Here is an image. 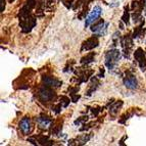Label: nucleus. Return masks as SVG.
<instances>
[{"label":"nucleus","instance_id":"1","mask_svg":"<svg viewBox=\"0 0 146 146\" xmlns=\"http://www.w3.org/2000/svg\"><path fill=\"white\" fill-rule=\"evenodd\" d=\"M121 58V52L118 49H111L106 52L105 54V65L109 70L114 69L116 63L120 60Z\"/></svg>","mask_w":146,"mask_h":146},{"label":"nucleus","instance_id":"2","mask_svg":"<svg viewBox=\"0 0 146 146\" xmlns=\"http://www.w3.org/2000/svg\"><path fill=\"white\" fill-rule=\"evenodd\" d=\"M38 96L42 102H50L56 98L55 93L48 87H42L38 92Z\"/></svg>","mask_w":146,"mask_h":146},{"label":"nucleus","instance_id":"3","mask_svg":"<svg viewBox=\"0 0 146 146\" xmlns=\"http://www.w3.org/2000/svg\"><path fill=\"white\" fill-rule=\"evenodd\" d=\"M101 12H102V9H101V7L100 6H95L93 8V10L91 11V13L88 15V17H87V19L85 21V27L87 28L88 26L91 25L92 22L96 21L99 18V16L101 15Z\"/></svg>","mask_w":146,"mask_h":146},{"label":"nucleus","instance_id":"4","mask_svg":"<svg viewBox=\"0 0 146 146\" xmlns=\"http://www.w3.org/2000/svg\"><path fill=\"white\" fill-rule=\"evenodd\" d=\"M134 57H135V59L137 60L141 71H143V72L146 71V56L143 53V50L141 48H138L136 51H135Z\"/></svg>","mask_w":146,"mask_h":146},{"label":"nucleus","instance_id":"5","mask_svg":"<svg viewBox=\"0 0 146 146\" xmlns=\"http://www.w3.org/2000/svg\"><path fill=\"white\" fill-rule=\"evenodd\" d=\"M19 128L25 135H29L33 130V126H32L30 118H28V117L22 118L21 121L19 122Z\"/></svg>","mask_w":146,"mask_h":146},{"label":"nucleus","instance_id":"6","mask_svg":"<svg viewBox=\"0 0 146 146\" xmlns=\"http://www.w3.org/2000/svg\"><path fill=\"white\" fill-rule=\"evenodd\" d=\"M98 44H99V42H98L97 37H94V36H93V37H91V38L87 39V40L83 43L82 48H81V51H84V50H91V49L97 47Z\"/></svg>","mask_w":146,"mask_h":146},{"label":"nucleus","instance_id":"7","mask_svg":"<svg viewBox=\"0 0 146 146\" xmlns=\"http://www.w3.org/2000/svg\"><path fill=\"white\" fill-rule=\"evenodd\" d=\"M124 84H125V86L128 89H131V90L137 89V87H138V81L133 75H128L124 78Z\"/></svg>","mask_w":146,"mask_h":146},{"label":"nucleus","instance_id":"8","mask_svg":"<svg viewBox=\"0 0 146 146\" xmlns=\"http://www.w3.org/2000/svg\"><path fill=\"white\" fill-rule=\"evenodd\" d=\"M122 46L124 48V53H125V56L126 57H129V53H130V50L133 46V41L132 39L130 38V36H125L122 41Z\"/></svg>","mask_w":146,"mask_h":146},{"label":"nucleus","instance_id":"9","mask_svg":"<svg viewBox=\"0 0 146 146\" xmlns=\"http://www.w3.org/2000/svg\"><path fill=\"white\" fill-rule=\"evenodd\" d=\"M43 81H44L45 84H46V86H48V87H54V88L59 87L62 84L59 80H57V79H55L53 77H44L43 78Z\"/></svg>","mask_w":146,"mask_h":146},{"label":"nucleus","instance_id":"10","mask_svg":"<svg viewBox=\"0 0 146 146\" xmlns=\"http://www.w3.org/2000/svg\"><path fill=\"white\" fill-rule=\"evenodd\" d=\"M37 122L39 124V126L41 128H46L49 124L52 122V120L49 118V117H46V116H42V117H39L37 119Z\"/></svg>","mask_w":146,"mask_h":146},{"label":"nucleus","instance_id":"11","mask_svg":"<svg viewBox=\"0 0 146 146\" xmlns=\"http://www.w3.org/2000/svg\"><path fill=\"white\" fill-rule=\"evenodd\" d=\"M123 105V101H121V100H119V101H117V102H115L114 104H112L111 106H110V108H109V111L111 112V114H117L118 112V110H119V108L121 107Z\"/></svg>","mask_w":146,"mask_h":146},{"label":"nucleus","instance_id":"12","mask_svg":"<svg viewBox=\"0 0 146 146\" xmlns=\"http://www.w3.org/2000/svg\"><path fill=\"white\" fill-rule=\"evenodd\" d=\"M94 56H95V54L94 53H90V54H88V55H86L85 57H83L82 59H81V63H83V64H88V63H90V62H92L93 60H94Z\"/></svg>","mask_w":146,"mask_h":146},{"label":"nucleus","instance_id":"13","mask_svg":"<svg viewBox=\"0 0 146 146\" xmlns=\"http://www.w3.org/2000/svg\"><path fill=\"white\" fill-rule=\"evenodd\" d=\"M128 7H125V12H124V15L122 17V19L124 20V22H125L126 25L129 24V12H128Z\"/></svg>","mask_w":146,"mask_h":146},{"label":"nucleus","instance_id":"14","mask_svg":"<svg viewBox=\"0 0 146 146\" xmlns=\"http://www.w3.org/2000/svg\"><path fill=\"white\" fill-rule=\"evenodd\" d=\"M88 120V117H81L79 120H77L76 122H75V125H80L81 123H83V122H85V121H87Z\"/></svg>","mask_w":146,"mask_h":146},{"label":"nucleus","instance_id":"15","mask_svg":"<svg viewBox=\"0 0 146 146\" xmlns=\"http://www.w3.org/2000/svg\"><path fill=\"white\" fill-rule=\"evenodd\" d=\"M4 8H5V0H1V12L4 11Z\"/></svg>","mask_w":146,"mask_h":146}]
</instances>
